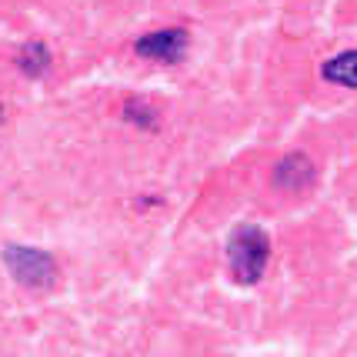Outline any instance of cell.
<instances>
[{"label":"cell","instance_id":"obj_1","mask_svg":"<svg viewBox=\"0 0 357 357\" xmlns=\"http://www.w3.org/2000/svg\"><path fill=\"white\" fill-rule=\"evenodd\" d=\"M267 257H271V241L261 227H254V224L234 227L227 237V267L237 284H244V287L257 284L264 278Z\"/></svg>","mask_w":357,"mask_h":357},{"label":"cell","instance_id":"obj_2","mask_svg":"<svg viewBox=\"0 0 357 357\" xmlns=\"http://www.w3.org/2000/svg\"><path fill=\"white\" fill-rule=\"evenodd\" d=\"M3 264L14 274L17 284H24V287H31V291H47V287H54V280H57V264H54V257L44 254V250L7 248L3 250Z\"/></svg>","mask_w":357,"mask_h":357},{"label":"cell","instance_id":"obj_3","mask_svg":"<svg viewBox=\"0 0 357 357\" xmlns=\"http://www.w3.org/2000/svg\"><path fill=\"white\" fill-rule=\"evenodd\" d=\"M187 44H190V37H187L184 27H167V31H157V33L140 37L137 54L140 57H151V61H160V63H174V61L184 57Z\"/></svg>","mask_w":357,"mask_h":357},{"label":"cell","instance_id":"obj_4","mask_svg":"<svg viewBox=\"0 0 357 357\" xmlns=\"http://www.w3.org/2000/svg\"><path fill=\"white\" fill-rule=\"evenodd\" d=\"M321 74H324V80H331V84H341V87L357 91V50H344L337 57L324 61Z\"/></svg>","mask_w":357,"mask_h":357},{"label":"cell","instance_id":"obj_5","mask_svg":"<svg viewBox=\"0 0 357 357\" xmlns=\"http://www.w3.org/2000/svg\"><path fill=\"white\" fill-rule=\"evenodd\" d=\"M274 177H278L280 187H304V184H311L314 167H311V160H307L304 154H291V157H284V160L278 164Z\"/></svg>","mask_w":357,"mask_h":357}]
</instances>
